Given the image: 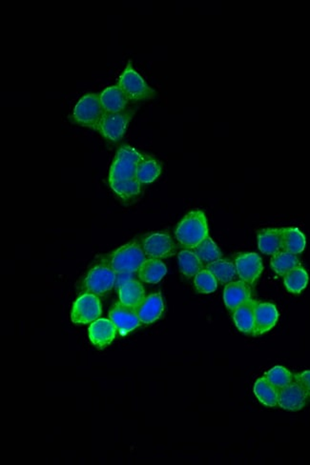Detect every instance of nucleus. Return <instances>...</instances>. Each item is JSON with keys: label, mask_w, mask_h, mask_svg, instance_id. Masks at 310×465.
Segmentation results:
<instances>
[{"label": "nucleus", "mask_w": 310, "mask_h": 465, "mask_svg": "<svg viewBox=\"0 0 310 465\" xmlns=\"http://www.w3.org/2000/svg\"><path fill=\"white\" fill-rule=\"evenodd\" d=\"M176 238L183 246L194 249L198 243L208 237V225L205 214L200 210L192 211L183 218L176 229Z\"/></svg>", "instance_id": "f257e3e1"}, {"label": "nucleus", "mask_w": 310, "mask_h": 465, "mask_svg": "<svg viewBox=\"0 0 310 465\" xmlns=\"http://www.w3.org/2000/svg\"><path fill=\"white\" fill-rule=\"evenodd\" d=\"M146 260L143 247L136 241L121 246L105 258L106 265L116 273H135Z\"/></svg>", "instance_id": "f03ea898"}, {"label": "nucleus", "mask_w": 310, "mask_h": 465, "mask_svg": "<svg viewBox=\"0 0 310 465\" xmlns=\"http://www.w3.org/2000/svg\"><path fill=\"white\" fill-rule=\"evenodd\" d=\"M105 113L99 94H87L76 103L71 119L78 125L98 130Z\"/></svg>", "instance_id": "7ed1b4c3"}, {"label": "nucleus", "mask_w": 310, "mask_h": 465, "mask_svg": "<svg viewBox=\"0 0 310 465\" xmlns=\"http://www.w3.org/2000/svg\"><path fill=\"white\" fill-rule=\"evenodd\" d=\"M127 96L129 101H149L157 96V92L148 85L147 82L134 69L132 62L129 61L118 79V84Z\"/></svg>", "instance_id": "20e7f679"}, {"label": "nucleus", "mask_w": 310, "mask_h": 465, "mask_svg": "<svg viewBox=\"0 0 310 465\" xmlns=\"http://www.w3.org/2000/svg\"><path fill=\"white\" fill-rule=\"evenodd\" d=\"M145 155L131 146H121L112 163L109 181L130 180L136 178L138 163Z\"/></svg>", "instance_id": "39448f33"}, {"label": "nucleus", "mask_w": 310, "mask_h": 465, "mask_svg": "<svg viewBox=\"0 0 310 465\" xmlns=\"http://www.w3.org/2000/svg\"><path fill=\"white\" fill-rule=\"evenodd\" d=\"M116 272L106 263L92 268L79 285L81 294L103 296L115 286Z\"/></svg>", "instance_id": "423d86ee"}, {"label": "nucleus", "mask_w": 310, "mask_h": 465, "mask_svg": "<svg viewBox=\"0 0 310 465\" xmlns=\"http://www.w3.org/2000/svg\"><path fill=\"white\" fill-rule=\"evenodd\" d=\"M134 114L135 110L128 108L118 113H105L99 124L98 131L107 141L116 143L123 138Z\"/></svg>", "instance_id": "0eeeda50"}, {"label": "nucleus", "mask_w": 310, "mask_h": 465, "mask_svg": "<svg viewBox=\"0 0 310 465\" xmlns=\"http://www.w3.org/2000/svg\"><path fill=\"white\" fill-rule=\"evenodd\" d=\"M101 315V304L98 296L81 295L74 302L72 310V322L76 324H87L98 320Z\"/></svg>", "instance_id": "6e6552de"}, {"label": "nucleus", "mask_w": 310, "mask_h": 465, "mask_svg": "<svg viewBox=\"0 0 310 465\" xmlns=\"http://www.w3.org/2000/svg\"><path fill=\"white\" fill-rule=\"evenodd\" d=\"M143 249L149 258H169L176 253V245L170 235L165 233H153L143 238Z\"/></svg>", "instance_id": "1a4fd4ad"}, {"label": "nucleus", "mask_w": 310, "mask_h": 465, "mask_svg": "<svg viewBox=\"0 0 310 465\" xmlns=\"http://www.w3.org/2000/svg\"><path fill=\"white\" fill-rule=\"evenodd\" d=\"M236 269L240 280L252 286L264 270L262 258L256 253L240 254L235 260Z\"/></svg>", "instance_id": "9d476101"}, {"label": "nucleus", "mask_w": 310, "mask_h": 465, "mask_svg": "<svg viewBox=\"0 0 310 465\" xmlns=\"http://www.w3.org/2000/svg\"><path fill=\"white\" fill-rule=\"evenodd\" d=\"M109 317L121 335H127L141 324L135 307L118 302L112 307Z\"/></svg>", "instance_id": "9b49d317"}, {"label": "nucleus", "mask_w": 310, "mask_h": 465, "mask_svg": "<svg viewBox=\"0 0 310 465\" xmlns=\"http://www.w3.org/2000/svg\"><path fill=\"white\" fill-rule=\"evenodd\" d=\"M309 396L296 380L282 388L278 393V405L287 411H300L306 406Z\"/></svg>", "instance_id": "f8f14e48"}, {"label": "nucleus", "mask_w": 310, "mask_h": 465, "mask_svg": "<svg viewBox=\"0 0 310 465\" xmlns=\"http://www.w3.org/2000/svg\"><path fill=\"white\" fill-rule=\"evenodd\" d=\"M279 312L276 307L269 302H258L255 308V322L253 335H260L269 332L276 325Z\"/></svg>", "instance_id": "ddd939ff"}, {"label": "nucleus", "mask_w": 310, "mask_h": 465, "mask_svg": "<svg viewBox=\"0 0 310 465\" xmlns=\"http://www.w3.org/2000/svg\"><path fill=\"white\" fill-rule=\"evenodd\" d=\"M116 328L111 320L101 318L92 323L89 327V338L95 347L103 349L115 339Z\"/></svg>", "instance_id": "4468645a"}, {"label": "nucleus", "mask_w": 310, "mask_h": 465, "mask_svg": "<svg viewBox=\"0 0 310 465\" xmlns=\"http://www.w3.org/2000/svg\"><path fill=\"white\" fill-rule=\"evenodd\" d=\"M136 310L141 323L151 324L161 318L165 310L163 297L160 293L148 296L136 307Z\"/></svg>", "instance_id": "2eb2a0df"}, {"label": "nucleus", "mask_w": 310, "mask_h": 465, "mask_svg": "<svg viewBox=\"0 0 310 465\" xmlns=\"http://www.w3.org/2000/svg\"><path fill=\"white\" fill-rule=\"evenodd\" d=\"M256 304V300L250 298L232 311L235 325L244 334L253 335Z\"/></svg>", "instance_id": "dca6fc26"}, {"label": "nucleus", "mask_w": 310, "mask_h": 465, "mask_svg": "<svg viewBox=\"0 0 310 465\" xmlns=\"http://www.w3.org/2000/svg\"><path fill=\"white\" fill-rule=\"evenodd\" d=\"M99 98H101V103L106 113H118V112L126 110L128 103H130L126 94L118 85L104 89L99 94Z\"/></svg>", "instance_id": "f3484780"}, {"label": "nucleus", "mask_w": 310, "mask_h": 465, "mask_svg": "<svg viewBox=\"0 0 310 465\" xmlns=\"http://www.w3.org/2000/svg\"><path fill=\"white\" fill-rule=\"evenodd\" d=\"M250 298H251L250 285L242 280L232 282L225 286L223 300L230 312Z\"/></svg>", "instance_id": "a211bd4d"}, {"label": "nucleus", "mask_w": 310, "mask_h": 465, "mask_svg": "<svg viewBox=\"0 0 310 465\" xmlns=\"http://www.w3.org/2000/svg\"><path fill=\"white\" fill-rule=\"evenodd\" d=\"M284 228H267L258 234V246L262 254L273 256L282 251Z\"/></svg>", "instance_id": "6ab92c4d"}, {"label": "nucleus", "mask_w": 310, "mask_h": 465, "mask_svg": "<svg viewBox=\"0 0 310 465\" xmlns=\"http://www.w3.org/2000/svg\"><path fill=\"white\" fill-rule=\"evenodd\" d=\"M120 302L128 307H136L145 298V288L138 280H132L124 283L118 289Z\"/></svg>", "instance_id": "aec40b11"}, {"label": "nucleus", "mask_w": 310, "mask_h": 465, "mask_svg": "<svg viewBox=\"0 0 310 465\" xmlns=\"http://www.w3.org/2000/svg\"><path fill=\"white\" fill-rule=\"evenodd\" d=\"M167 273L165 263L157 258H148L138 270V278L146 283L160 282Z\"/></svg>", "instance_id": "412c9836"}, {"label": "nucleus", "mask_w": 310, "mask_h": 465, "mask_svg": "<svg viewBox=\"0 0 310 465\" xmlns=\"http://www.w3.org/2000/svg\"><path fill=\"white\" fill-rule=\"evenodd\" d=\"M161 164L152 156H145L138 163L136 180L141 184H148L157 180L161 174Z\"/></svg>", "instance_id": "4be33fe9"}, {"label": "nucleus", "mask_w": 310, "mask_h": 465, "mask_svg": "<svg viewBox=\"0 0 310 465\" xmlns=\"http://www.w3.org/2000/svg\"><path fill=\"white\" fill-rule=\"evenodd\" d=\"M307 240L304 234L298 228H284L282 234V250L294 255L304 252Z\"/></svg>", "instance_id": "5701e85b"}, {"label": "nucleus", "mask_w": 310, "mask_h": 465, "mask_svg": "<svg viewBox=\"0 0 310 465\" xmlns=\"http://www.w3.org/2000/svg\"><path fill=\"white\" fill-rule=\"evenodd\" d=\"M270 265H271L273 271L277 275L282 276V277H284L285 273H289V271L294 269L298 266H301L297 255L284 250L272 256Z\"/></svg>", "instance_id": "b1692460"}, {"label": "nucleus", "mask_w": 310, "mask_h": 465, "mask_svg": "<svg viewBox=\"0 0 310 465\" xmlns=\"http://www.w3.org/2000/svg\"><path fill=\"white\" fill-rule=\"evenodd\" d=\"M279 390L273 386L265 377L260 378L254 384V394L265 406L275 407L278 405Z\"/></svg>", "instance_id": "393cba45"}, {"label": "nucleus", "mask_w": 310, "mask_h": 465, "mask_svg": "<svg viewBox=\"0 0 310 465\" xmlns=\"http://www.w3.org/2000/svg\"><path fill=\"white\" fill-rule=\"evenodd\" d=\"M207 269L213 273L220 283H230L238 275L235 263L227 260H219L210 263L207 266Z\"/></svg>", "instance_id": "a878e982"}, {"label": "nucleus", "mask_w": 310, "mask_h": 465, "mask_svg": "<svg viewBox=\"0 0 310 465\" xmlns=\"http://www.w3.org/2000/svg\"><path fill=\"white\" fill-rule=\"evenodd\" d=\"M285 288L292 294H300L309 283V275L302 266H298L284 276Z\"/></svg>", "instance_id": "bb28decb"}, {"label": "nucleus", "mask_w": 310, "mask_h": 465, "mask_svg": "<svg viewBox=\"0 0 310 465\" xmlns=\"http://www.w3.org/2000/svg\"><path fill=\"white\" fill-rule=\"evenodd\" d=\"M109 185L116 195L124 201L132 200L141 195V183L134 178L130 180L109 181Z\"/></svg>", "instance_id": "cd10ccee"}, {"label": "nucleus", "mask_w": 310, "mask_h": 465, "mask_svg": "<svg viewBox=\"0 0 310 465\" xmlns=\"http://www.w3.org/2000/svg\"><path fill=\"white\" fill-rule=\"evenodd\" d=\"M194 253L202 261L203 265H207L220 260V257H222V253H220L219 247L209 236L196 246Z\"/></svg>", "instance_id": "c85d7f7f"}, {"label": "nucleus", "mask_w": 310, "mask_h": 465, "mask_svg": "<svg viewBox=\"0 0 310 465\" xmlns=\"http://www.w3.org/2000/svg\"><path fill=\"white\" fill-rule=\"evenodd\" d=\"M178 265L185 277L193 278L203 270V265L194 252L183 250L178 254Z\"/></svg>", "instance_id": "c756f323"}, {"label": "nucleus", "mask_w": 310, "mask_h": 465, "mask_svg": "<svg viewBox=\"0 0 310 465\" xmlns=\"http://www.w3.org/2000/svg\"><path fill=\"white\" fill-rule=\"evenodd\" d=\"M265 379L278 390L282 389L294 380V374L282 366H275L265 373Z\"/></svg>", "instance_id": "7c9ffc66"}, {"label": "nucleus", "mask_w": 310, "mask_h": 465, "mask_svg": "<svg viewBox=\"0 0 310 465\" xmlns=\"http://www.w3.org/2000/svg\"><path fill=\"white\" fill-rule=\"evenodd\" d=\"M194 278L196 290L200 294H210L217 290V278L207 269H203Z\"/></svg>", "instance_id": "2f4dec72"}, {"label": "nucleus", "mask_w": 310, "mask_h": 465, "mask_svg": "<svg viewBox=\"0 0 310 465\" xmlns=\"http://www.w3.org/2000/svg\"><path fill=\"white\" fill-rule=\"evenodd\" d=\"M294 380L304 388L307 396L310 397V370L299 373V374H294Z\"/></svg>", "instance_id": "473e14b6"}]
</instances>
